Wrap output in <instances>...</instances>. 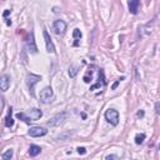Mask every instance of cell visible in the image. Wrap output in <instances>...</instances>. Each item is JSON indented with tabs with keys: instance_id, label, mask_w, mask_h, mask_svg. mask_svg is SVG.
<instances>
[{
	"instance_id": "cell-1",
	"label": "cell",
	"mask_w": 160,
	"mask_h": 160,
	"mask_svg": "<svg viewBox=\"0 0 160 160\" xmlns=\"http://www.w3.org/2000/svg\"><path fill=\"white\" fill-rule=\"evenodd\" d=\"M15 116H16L18 119L25 121L26 124H30V121H34V120L40 119V118L42 116V112H41V110H39V109L35 108V109H31V110L28 111V112H18Z\"/></svg>"
},
{
	"instance_id": "cell-2",
	"label": "cell",
	"mask_w": 160,
	"mask_h": 160,
	"mask_svg": "<svg viewBox=\"0 0 160 160\" xmlns=\"http://www.w3.org/2000/svg\"><path fill=\"white\" fill-rule=\"evenodd\" d=\"M105 119L111 125H114V126L118 125V122H119V111L115 110V109H108L105 111Z\"/></svg>"
},
{
	"instance_id": "cell-3",
	"label": "cell",
	"mask_w": 160,
	"mask_h": 160,
	"mask_svg": "<svg viewBox=\"0 0 160 160\" xmlns=\"http://www.w3.org/2000/svg\"><path fill=\"white\" fill-rule=\"evenodd\" d=\"M39 80H41V78L39 75H35V74H28L26 76V85L29 88V91L31 95H34V86L36 82H39Z\"/></svg>"
},
{
	"instance_id": "cell-4",
	"label": "cell",
	"mask_w": 160,
	"mask_h": 160,
	"mask_svg": "<svg viewBox=\"0 0 160 160\" xmlns=\"http://www.w3.org/2000/svg\"><path fill=\"white\" fill-rule=\"evenodd\" d=\"M52 96H54V94H52V89L50 86H46V88H44L40 91V101L41 102H45L46 104V102L51 101Z\"/></svg>"
},
{
	"instance_id": "cell-5",
	"label": "cell",
	"mask_w": 160,
	"mask_h": 160,
	"mask_svg": "<svg viewBox=\"0 0 160 160\" xmlns=\"http://www.w3.org/2000/svg\"><path fill=\"white\" fill-rule=\"evenodd\" d=\"M66 116H68V114L65 111L64 112H60V114H56L54 118H51L48 121V125H50V126H59L60 124L64 122V120L66 119Z\"/></svg>"
},
{
	"instance_id": "cell-6",
	"label": "cell",
	"mask_w": 160,
	"mask_h": 160,
	"mask_svg": "<svg viewBox=\"0 0 160 160\" xmlns=\"http://www.w3.org/2000/svg\"><path fill=\"white\" fill-rule=\"evenodd\" d=\"M46 134H48V130L45 128H41V126H31L29 129V135L32 138H40V136H44Z\"/></svg>"
},
{
	"instance_id": "cell-7",
	"label": "cell",
	"mask_w": 160,
	"mask_h": 160,
	"mask_svg": "<svg viewBox=\"0 0 160 160\" xmlns=\"http://www.w3.org/2000/svg\"><path fill=\"white\" fill-rule=\"evenodd\" d=\"M26 49H28L29 52H32V54L38 52V46L35 44V38H34V32L32 31L29 34V38L26 40Z\"/></svg>"
},
{
	"instance_id": "cell-8",
	"label": "cell",
	"mask_w": 160,
	"mask_h": 160,
	"mask_svg": "<svg viewBox=\"0 0 160 160\" xmlns=\"http://www.w3.org/2000/svg\"><path fill=\"white\" fill-rule=\"evenodd\" d=\"M52 30L55 34H62L66 30V22L64 20H55L52 24Z\"/></svg>"
},
{
	"instance_id": "cell-9",
	"label": "cell",
	"mask_w": 160,
	"mask_h": 160,
	"mask_svg": "<svg viewBox=\"0 0 160 160\" xmlns=\"http://www.w3.org/2000/svg\"><path fill=\"white\" fill-rule=\"evenodd\" d=\"M42 35H44V39H45L46 51H48V52H55V46H54V44H52V41H51V38H50V35L48 34V31L44 30Z\"/></svg>"
},
{
	"instance_id": "cell-10",
	"label": "cell",
	"mask_w": 160,
	"mask_h": 160,
	"mask_svg": "<svg viewBox=\"0 0 160 160\" xmlns=\"http://www.w3.org/2000/svg\"><path fill=\"white\" fill-rule=\"evenodd\" d=\"M10 80H11V78H10V75H8V74H5V75H2V76L0 78V90H1V91H6V90L9 89V86H10Z\"/></svg>"
},
{
	"instance_id": "cell-11",
	"label": "cell",
	"mask_w": 160,
	"mask_h": 160,
	"mask_svg": "<svg viewBox=\"0 0 160 160\" xmlns=\"http://www.w3.org/2000/svg\"><path fill=\"white\" fill-rule=\"evenodd\" d=\"M128 6H129V10H130L131 14H138V10H139V6H140V1L139 0L129 1L128 2Z\"/></svg>"
},
{
	"instance_id": "cell-12",
	"label": "cell",
	"mask_w": 160,
	"mask_h": 160,
	"mask_svg": "<svg viewBox=\"0 0 160 160\" xmlns=\"http://www.w3.org/2000/svg\"><path fill=\"white\" fill-rule=\"evenodd\" d=\"M40 152H41V148L40 146H38V145H30V148H29V155L30 156H36Z\"/></svg>"
},
{
	"instance_id": "cell-13",
	"label": "cell",
	"mask_w": 160,
	"mask_h": 160,
	"mask_svg": "<svg viewBox=\"0 0 160 160\" xmlns=\"http://www.w3.org/2000/svg\"><path fill=\"white\" fill-rule=\"evenodd\" d=\"M72 36H74V39H75V42H74V45L76 46V45L79 44V40L81 39V36H82V34H81V31H80L79 29H75V30L72 31Z\"/></svg>"
},
{
	"instance_id": "cell-14",
	"label": "cell",
	"mask_w": 160,
	"mask_h": 160,
	"mask_svg": "<svg viewBox=\"0 0 160 160\" xmlns=\"http://www.w3.org/2000/svg\"><path fill=\"white\" fill-rule=\"evenodd\" d=\"M5 125H6V128H11L14 125V120L11 118V109H9V114H8L6 119H5Z\"/></svg>"
},
{
	"instance_id": "cell-15",
	"label": "cell",
	"mask_w": 160,
	"mask_h": 160,
	"mask_svg": "<svg viewBox=\"0 0 160 160\" xmlns=\"http://www.w3.org/2000/svg\"><path fill=\"white\" fill-rule=\"evenodd\" d=\"M12 155H14L12 149H8V150H6V151L2 154V160H11Z\"/></svg>"
},
{
	"instance_id": "cell-16",
	"label": "cell",
	"mask_w": 160,
	"mask_h": 160,
	"mask_svg": "<svg viewBox=\"0 0 160 160\" xmlns=\"http://www.w3.org/2000/svg\"><path fill=\"white\" fill-rule=\"evenodd\" d=\"M99 80H102V85H105V80H104V72H102V70H100V71H99ZM99 86H100V81H99L96 85L91 86V88H90V90H94L95 88H99Z\"/></svg>"
},
{
	"instance_id": "cell-17",
	"label": "cell",
	"mask_w": 160,
	"mask_h": 160,
	"mask_svg": "<svg viewBox=\"0 0 160 160\" xmlns=\"http://www.w3.org/2000/svg\"><path fill=\"white\" fill-rule=\"evenodd\" d=\"M145 140V134H136V136H135V142L139 145V144H142V141Z\"/></svg>"
},
{
	"instance_id": "cell-18",
	"label": "cell",
	"mask_w": 160,
	"mask_h": 160,
	"mask_svg": "<svg viewBox=\"0 0 160 160\" xmlns=\"http://www.w3.org/2000/svg\"><path fill=\"white\" fill-rule=\"evenodd\" d=\"M78 74V66H70L69 68V75L70 78H75Z\"/></svg>"
},
{
	"instance_id": "cell-19",
	"label": "cell",
	"mask_w": 160,
	"mask_h": 160,
	"mask_svg": "<svg viewBox=\"0 0 160 160\" xmlns=\"http://www.w3.org/2000/svg\"><path fill=\"white\" fill-rule=\"evenodd\" d=\"M91 79H92V71L90 70V71H88V72H86V75L84 76V81H85V82H90V81H91Z\"/></svg>"
},
{
	"instance_id": "cell-20",
	"label": "cell",
	"mask_w": 160,
	"mask_h": 160,
	"mask_svg": "<svg viewBox=\"0 0 160 160\" xmlns=\"http://www.w3.org/2000/svg\"><path fill=\"white\" fill-rule=\"evenodd\" d=\"M105 160H120V158L118 155H115V154H110V155H108L105 158Z\"/></svg>"
},
{
	"instance_id": "cell-21",
	"label": "cell",
	"mask_w": 160,
	"mask_h": 160,
	"mask_svg": "<svg viewBox=\"0 0 160 160\" xmlns=\"http://www.w3.org/2000/svg\"><path fill=\"white\" fill-rule=\"evenodd\" d=\"M78 152L81 154V155H84V154L86 152V149H85V148H78Z\"/></svg>"
},
{
	"instance_id": "cell-22",
	"label": "cell",
	"mask_w": 160,
	"mask_h": 160,
	"mask_svg": "<svg viewBox=\"0 0 160 160\" xmlns=\"http://www.w3.org/2000/svg\"><path fill=\"white\" fill-rule=\"evenodd\" d=\"M138 116H140V118H142L144 116V111L142 110H140V111H138V114H136Z\"/></svg>"
},
{
	"instance_id": "cell-23",
	"label": "cell",
	"mask_w": 160,
	"mask_h": 160,
	"mask_svg": "<svg viewBox=\"0 0 160 160\" xmlns=\"http://www.w3.org/2000/svg\"><path fill=\"white\" fill-rule=\"evenodd\" d=\"M155 111H156V114H159V102L155 104Z\"/></svg>"
},
{
	"instance_id": "cell-24",
	"label": "cell",
	"mask_w": 160,
	"mask_h": 160,
	"mask_svg": "<svg viewBox=\"0 0 160 160\" xmlns=\"http://www.w3.org/2000/svg\"><path fill=\"white\" fill-rule=\"evenodd\" d=\"M10 14V10H6V11H4V16H8Z\"/></svg>"
},
{
	"instance_id": "cell-25",
	"label": "cell",
	"mask_w": 160,
	"mask_h": 160,
	"mask_svg": "<svg viewBox=\"0 0 160 160\" xmlns=\"http://www.w3.org/2000/svg\"><path fill=\"white\" fill-rule=\"evenodd\" d=\"M119 82H120V80H118V81H116V82H115V84L112 85V89H115V88L118 86V84H119Z\"/></svg>"
}]
</instances>
